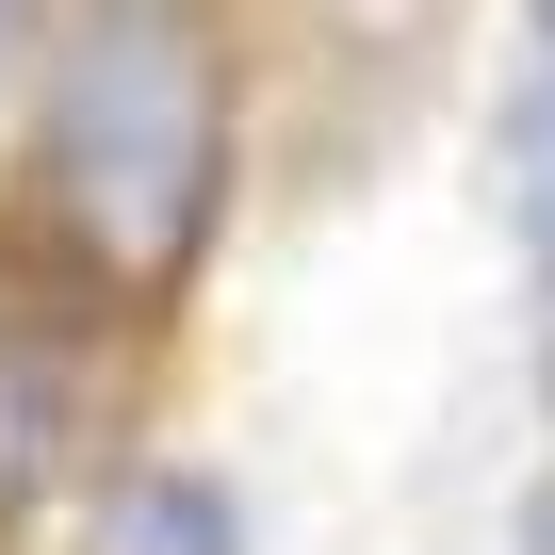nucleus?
Wrapping results in <instances>:
<instances>
[{
    "instance_id": "nucleus-1",
    "label": "nucleus",
    "mask_w": 555,
    "mask_h": 555,
    "mask_svg": "<svg viewBox=\"0 0 555 555\" xmlns=\"http://www.w3.org/2000/svg\"><path fill=\"white\" fill-rule=\"evenodd\" d=\"M34 196L115 311L180 295L229 212V50L196 0H82L34 115Z\"/></svg>"
},
{
    "instance_id": "nucleus-2",
    "label": "nucleus",
    "mask_w": 555,
    "mask_h": 555,
    "mask_svg": "<svg viewBox=\"0 0 555 555\" xmlns=\"http://www.w3.org/2000/svg\"><path fill=\"white\" fill-rule=\"evenodd\" d=\"M66 441H82V360H66L50 327L0 311V522H17V506L66 474Z\"/></svg>"
},
{
    "instance_id": "nucleus-3",
    "label": "nucleus",
    "mask_w": 555,
    "mask_h": 555,
    "mask_svg": "<svg viewBox=\"0 0 555 555\" xmlns=\"http://www.w3.org/2000/svg\"><path fill=\"white\" fill-rule=\"evenodd\" d=\"M490 196H506V229H522V261L555 278V50L506 82V115H490Z\"/></svg>"
},
{
    "instance_id": "nucleus-4",
    "label": "nucleus",
    "mask_w": 555,
    "mask_h": 555,
    "mask_svg": "<svg viewBox=\"0 0 555 555\" xmlns=\"http://www.w3.org/2000/svg\"><path fill=\"white\" fill-rule=\"evenodd\" d=\"M115 555H245V522H229L212 474H131L115 490Z\"/></svg>"
},
{
    "instance_id": "nucleus-5",
    "label": "nucleus",
    "mask_w": 555,
    "mask_h": 555,
    "mask_svg": "<svg viewBox=\"0 0 555 555\" xmlns=\"http://www.w3.org/2000/svg\"><path fill=\"white\" fill-rule=\"evenodd\" d=\"M17 50H50V0H0V66H17Z\"/></svg>"
},
{
    "instance_id": "nucleus-6",
    "label": "nucleus",
    "mask_w": 555,
    "mask_h": 555,
    "mask_svg": "<svg viewBox=\"0 0 555 555\" xmlns=\"http://www.w3.org/2000/svg\"><path fill=\"white\" fill-rule=\"evenodd\" d=\"M522 555H555V490H539V506H522Z\"/></svg>"
},
{
    "instance_id": "nucleus-7",
    "label": "nucleus",
    "mask_w": 555,
    "mask_h": 555,
    "mask_svg": "<svg viewBox=\"0 0 555 555\" xmlns=\"http://www.w3.org/2000/svg\"><path fill=\"white\" fill-rule=\"evenodd\" d=\"M522 17H539V50H555V0H522Z\"/></svg>"
}]
</instances>
